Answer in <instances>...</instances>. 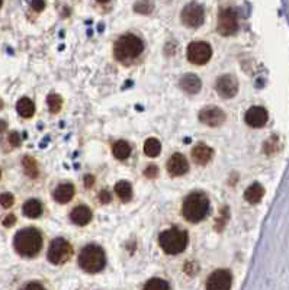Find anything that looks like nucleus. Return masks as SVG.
<instances>
[{
  "mask_svg": "<svg viewBox=\"0 0 289 290\" xmlns=\"http://www.w3.org/2000/svg\"><path fill=\"white\" fill-rule=\"evenodd\" d=\"M14 203H15V198L12 193H3V195L0 196V205H2L5 209L11 208Z\"/></svg>",
  "mask_w": 289,
  "mask_h": 290,
  "instance_id": "29",
  "label": "nucleus"
},
{
  "mask_svg": "<svg viewBox=\"0 0 289 290\" xmlns=\"http://www.w3.org/2000/svg\"><path fill=\"white\" fill-rule=\"evenodd\" d=\"M9 141L14 147H19L21 145V138H19V133L18 132H12L11 136H9Z\"/></svg>",
  "mask_w": 289,
  "mask_h": 290,
  "instance_id": "33",
  "label": "nucleus"
},
{
  "mask_svg": "<svg viewBox=\"0 0 289 290\" xmlns=\"http://www.w3.org/2000/svg\"><path fill=\"white\" fill-rule=\"evenodd\" d=\"M143 290H169V283L163 278H151Z\"/></svg>",
  "mask_w": 289,
  "mask_h": 290,
  "instance_id": "26",
  "label": "nucleus"
},
{
  "mask_svg": "<svg viewBox=\"0 0 289 290\" xmlns=\"http://www.w3.org/2000/svg\"><path fill=\"white\" fill-rule=\"evenodd\" d=\"M16 109H18V113L22 116V118H31L34 113H35V106H34V102L28 97H22L18 105H16Z\"/></svg>",
  "mask_w": 289,
  "mask_h": 290,
  "instance_id": "21",
  "label": "nucleus"
},
{
  "mask_svg": "<svg viewBox=\"0 0 289 290\" xmlns=\"http://www.w3.org/2000/svg\"><path fill=\"white\" fill-rule=\"evenodd\" d=\"M160 150H161V145H160V141L156 139V138H148V139L145 141V156H148V157H151V159H153V157H157L158 154H160Z\"/></svg>",
  "mask_w": 289,
  "mask_h": 290,
  "instance_id": "24",
  "label": "nucleus"
},
{
  "mask_svg": "<svg viewBox=\"0 0 289 290\" xmlns=\"http://www.w3.org/2000/svg\"><path fill=\"white\" fill-rule=\"evenodd\" d=\"M73 248L64 238H55L48 248V260L53 264H64L70 260Z\"/></svg>",
  "mask_w": 289,
  "mask_h": 290,
  "instance_id": "6",
  "label": "nucleus"
},
{
  "mask_svg": "<svg viewBox=\"0 0 289 290\" xmlns=\"http://www.w3.org/2000/svg\"><path fill=\"white\" fill-rule=\"evenodd\" d=\"M217 92L221 97L225 99H231L234 97L238 92V81L234 76L231 74H225L221 76L220 79L217 80V86H215Z\"/></svg>",
  "mask_w": 289,
  "mask_h": 290,
  "instance_id": "11",
  "label": "nucleus"
},
{
  "mask_svg": "<svg viewBox=\"0 0 289 290\" xmlns=\"http://www.w3.org/2000/svg\"><path fill=\"white\" fill-rule=\"evenodd\" d=\"M115 192L122 202H128L132 198V186L128 182H118L115 186Z\"/></svg>",
  "mask_w": 289,
  "mask_h": 290,
  "instance_id": "22",
  "label": "nucleus"
},
{
  "mask_svg": "<svg viewBox=\"0 0 289 290\" xmlns=\"http://www.w3.org/2000/svg\"><path fill=\"white\" fill-rule=\"evenodd\" d=\"M144 50V44L135 35H124L121 37L114 47V54L117 57V60L122 61V63H128L135 60L137 57H140Z\"/></svg>",
  "mask_w": 289,
  "mask_h": 290,
  "instance_id": "3",
  "label": "nucleus"
},
{
  "mask_svg": "<svg viewBox=\"0 0 289 290\" xmlns=\"http://www.w3.org/2000/svg\"><path fill=\"white\" fill-rule=\"evenodd\" d=\"M201 86H202V83L195 74H184L180 79V87L187 94H197L201 90Z\"/></svg>",
  "mask_w": 289,
  "mask_h": 290,
  "instance_id": "17",
  "label": "nucleus"
},
{
  "mask_svg": "<svg viewBox=\"0 0 289 290\" xmlns=\"http://www.w3.org/2000/svg\"><path fill=\"white\" fill-rule=\"evenodd\" d=\"M158 174V169L156 164H150V166H147V169L144 170V176L145 177H148V179H154V177H157Z\"/></svg>",
  "mask_w": 289,
  "mask_h": 290,
  "instance_id": "30",
  "label": "nucleus"
},
{
  "mask_svg": "<svg viewBox=\"0 0 289 290\" xmlns=\"http://www.w3.org/2000/svg\"><path fill=\"white\" fill-rule=\"evenodd\" d=\"M70 218H71V221H73L76 225L83 226V225L89 224V221L92 219V211H90L87 206L80 205V206L73 209L71 215H70Z\"/></svg>",
  "mask_w": 289,
  "mask_h": 290,
  "instance_id": "16",
  "label": "nucleus"
},
{
  "mask_svg": "<svg viewBox=\"0 0 289 290\" xmlns=\"http://www.w3.org/2000/svg\"><path fill=\"white\" fill-rule=\"evenodd\" d=\"M160 247L163 248L164 252L176 255L183 252L186 245H187V234L184 231H180L177 228H171L164 232L160 234L158 237Z\"/></svg>",
  "mask_w": 289,
  "mask_h": 290,
  "instance_id": "4",
  "label": "nucleus"
},
{
  "mask_svg": "<svg viewBox=\"0 0 289 290\" xmlns=\"http://www.w3.org/2000/svg\"><path fill=\"white\" fill-rule=\"evenodd\" d=\"M0 176H2V172H0Z\"/></svg>",
  "mask_w": 289,
  "mask_h": 290,
  "instance_id": "41",
  "label": "nucleus"
},
{
  "mask_svg": "<svg viewBox=\"0 0 289 290\" xmlns=\"http://www.w3.org/2000/svg\"><path fill=\"white\" fill-rule=\"evenodd\" d=\"M2 3H3V0H0V6H2Z\"/></svg>",
  "mask_w": 289,
  "mask_h": 290,
  "instance_id": "40",
  "label": "nucleus"
},
{
  "mask_svg": "<svg viewBox=\"0 0 289 290\" xmlns=\"http://www.w3.org/2000/svg\"><path fill=\"white\" fill-rule=\"evenodd\" d=\"M134 11L138 12V14H150V12L153 11V5L143 0V2H140V3H137V5L134 6Z\"/></svg>",
  "mask_w": 289,
  "mask_h": 290,
  "instance_id": "28",
  "label": "nucleus"
},
{
  "mask_svg": "<svg viewBox=\"0 0 289 290\" xmlns=\"http://www.w3.org/2000/svg\"><path fill=\"white\" fill-rule=\"evenodd\" d=\"M98 2H99V3H108L109 0H98Z\"/></svg>",
  "mask_w": 289,
  "mask_h": 290,
  "instance_id": "39",
  "label": "nucleus"
},
{
  "mask_svg": "<svg viewBox=\"0 0 289 290\" xmlns=\"http://www.w3.org/2000/svg\"><path fill=\"white\" fill-rule=\"evenodd\" d=\"M212 154H214V151H212V148H210L208 145H197V147L192 150V159H194V161H195L197 164H201V166L210 163L211 159H212Z\"/></svg>",
  "mask_w": 289,
  "mask_h": 290,
  "instance_id": "15",
  "label": "nucleus"
},
{
  "mask_svg": "<svg viewBox=\"0 0 289 290\" xmlns=\"http://www.w3.org/2000/svg\"><path fill=\"white\" fill-rule=\"evenodd\" d=\"M22 290H45V287H44L42 284H40V283L32 281V283H28V284H25Z\"/></svg>",
  "mask_w": 289,
  "mask_h": 290,
  "instance_id": "32",
  "label": "nucleus"
},
{
  "mask_svg": "<svg viewBox=\"0 0 289 290\" xmlns=\"http://www.w3.org/2000/svg\"><path fill=\"white\" fill-rule=\"evenodd\" d=\"M14 245L22 257H35L42 247V235L35 228H25L16 234Z\"/></svg>",
  "mask_w": 289,
  "mask_h": 290,
  "instance_id": "1",
  "label": "nucleus"
},
{
  "mask_svg": "<svg viewBox=\"0 0 289 290\" xmlns=\"http://www.w3.org/2000/svg\"><path fill=\"white\" fill-rule=\"evenodd\" d=\"M231 274L227 270L214 271L207 280V290H230L231 289Z\"/></svg>",
  "mask_w": 289,
  "mask_h": 290,
  "instance_id": "10",
  "label": "nucleus"
},
{
  "mask_svg": "<svg viewBox=\"0 0 289 290\" xmlns=\"http://www.w3.org/2000/svg\"><path fill=\"white\" fill-rule=\"evenodd\" d=\"M208 209H210L208 198L204 193L197 192L184 199L182 212L189 222L197 224V222H201L202 219H205V216L208 215Z\"/></svg>",
  "mask_w": 289,
  "mask_h": 290,
  "instance_id": "2",
  "label": "nucleus"
},
{
  "mask_svg": "<svg viewBox=\"0 0 289 290\" xmlns=\"http://www.w3.org/2000/svg\"><path fill=\"white\" fill-rule=\"evenodd\" d=\"M105 264V252L98 245H87L80 252L79 265L87 273H99Z\"/></svg>",
  "mask_w": 289,
  "mask_h": 290,
  "instance_id": "5",
  "label": "nucleus"
},
{
  "mask_svg": "<svg viewBox=\"0 0 289 290\" xmlns=\"http://www.w3.org/2000/svg\"><path fill=\"white\" fill-rule=\"evenodd\" d=\"M187 170H189L187 161H186V159L182 154H174L167 161V172L170 173L171 176H174V177L183 176L184 173H187Z\"/></svg>",
  "mask_w": 289,
  "mask_h": 290,
  "instance_id": "14",
  "label": "nucleus"
},
{
  "mask_svg": "<svg viewBox=\"0 0 289 290\" xmlns=\"http://www.w3.org/2000/svg\"><path fill=\"white\" fill-rule=\"evenodd\" d=\"M131 154V147L125 141H118L114 144V156L118 160H125Z\"/></svg>",
  "mask_w": 289,
  "mask_h": 290,
  "instance_id": "23",
  "label": "nucleus"
},
{
  "mask_svg": "<svg viewBox=\"0 0 289 290\" xmlns=\"http://www.w3.org/2000/svg\"><path fill=\"white\" fill-rule=\"evenodd\" d=\"M263 195H264V189H263L262 185H259V183H254V185L249 186V189L246 190V193H244V198L246 200L249 202V203H259L260 200H262Z\"/></svg>",
  "mask_w": 289,
  "mask_h": 290,
  "instance_id": "19",
  "label": "nucleus"
},
{
  "mask_svg": "<svg viewBox=\"0 0 289 290\" xmlns=\"http://www.w3.org/2000/svg\"><path fill=\"white\" fill-rule=\"evenodd\" d=\"M269 119L267 110L262 106H253L246 112V122L251 128H262Z\"/></svg>",
  "mask_w": 289,
  "mask_h": 290,
  "instance_id": "13",
  "label": "nucleus"
},
{
  "mask_svg": "<svg viewBox=\"0 0 289 290\" xmlns=\"http://www.w3.org/2000/svg\"><path fill=\"white\" fill-rule=\"evenodd\" d=\"M276 142H277V139L276 138H272V139H269V141H266V144H264V151L267 153V154H273L276 151Z\"/></svg>",
  "mask_w": 289,
  "mask_h": 290,
  "instance_id": "31",
  "label": "nucleus"
},
{
  "mask_svg": "<svg viewBox=\"0 0 289 290\" xmlns=\"http://www.w3.org/2000/svg\"><path fill=\"white\" fill-rule=\"evenodd\" d=\"M44 6H45V2H44V0H32V8H34L37 12L42 11Z\"/></svg>",
  "mask_w": 289,
  "mask_h": 290,
  "instance_id": "35",
  "label": "nucleus"
},
{
  "mask_svg": "<svg viewBox=\"0 0 289 290\" xmlns=\"http://www.w3.org/2000/svg\"><path fill=\"white\" fill-rule=\"evenodd\" d=\"M93 185V177L92 176H86V186Z\"/></svg>",
  "mask_w": 289,
  "mask_h": 290,
  "instance_id": "37",
  "label": "nucleus"
},
{
  "mask_svg": "<svg viewBox=\"0 0 289 290\" xmlns=\"http://www.w3.org/2000/svg\"><path fill=\"white\" fill-rule=\"evenodd\" d=\"M24 169L29 177H37L38 176V167H37V163L35 160L31 159V157H25L24 159Z\"/></svg>",
  "mask_w": 289,
  "mask_h": 290,
  "instance_id": "27",
  "label": "nucleus"
},
{
  "mask_svg": "<svg viewBox=\"0 0 289 290\" xmlns=\"http://www.w3.org/2000/svg\"><path fill=\"white\" fill-rule=\"evenodd\" d=\"M73 196H74V187L68 183L57 186V189L54 190V199L58 203H67L73 199Z\"/></svg>",
  "mask_w": 289,
  "mask_h": 290,
  "instance_id": "18",
  "label": "nucleus"
},
{
  "mask_svg": "<svg viewBox=\"0 0 289 290\" xmlns=\"http://www.w3.org/2000/svg\"><path fill=\"white\" fill-rule=\"evenodd\" d=\"M205 12L204 8L198 3H189L182 11V22L187 28H199L204 24Z\"/></svg>",
  "mask_w": 289,
  "mask_h": 290,
  "instance_id": "8",
  "label": "nucleus"
},
{
  "mask_svg": "<svg viewBox=\"0 0 289 290\" xmlns=\"http://www.w3.org/2000/svg\"><path fill=\"white\" fill-rule=\"evenodd\" d=\"M47 103H48V107L53 113H58L63 107V99L61 96L55 94V93H51L48 97H47Z\"/></svg>",
  "mask_w": 289,
  "mask_h": 290,
  "instance_id": "25",
  "label": "nucleus"
},
{
  "mask_svg": "<svg viewBox=\"0 0 289 290\" xmlns=\"http://www.w3.org/2000/svg\"><path fill=\"white\" fill-rule=\"evenodd\" d=\"M212 57V50H211L210 44L198 41V42H192L187 47V60L192 64L197 66H204L207 64Z\"/></svg>",
  "mask_w": 289,
  "mask_h": 290,
  "instance_id": "7",
  "label": "nucleus"
},
{
  "mask_svg": "<svg viewBox=\"0 0 289 290\" xmlns=\"http://www.w3.org/2000/svg\"><path fill=\"white\" fill-rule=\"evenodd\" d=\"M238 29L237 15L233 9H223L218 16V32L224 37L234 35Z\"/></svg>",
  "mask_w": 289,
  "mask_h": 290,
  "instance_id": "9",
  "label": "nucleus"
},
{
  "mask_svg": "<svg viewBox=\"0 0 289 290\" xmlns=\"http://www.w3.org/2000/svg\"><path fill=\"white\" fill-rule=\"evenodd\" d=\"M6 129V123L3 120H0V132H3Z\"/></svg>",
  "mask_w": 289,
  "mask_h": 290,
  "instance_id": "38",
  "label": "nucleus"
},
{
  "mask_svg": "<svg viewBox=\"0 0 289 290\" xmlns=\"http://www.w3.org/2000/svg\"><path fill=\"white\" fill-rule=\"evenodd\" d=\"M15 222H16V218H15V215H8V216L3 219V225H5V226H8V228H9V226H12Z\"/></svg>",
  "mask_w": 289,
  "mask_h": 290,
  "instance_id": "36",
  "label": "nucleus"
},
{
  "mask_svg": "<svg viewBox=\"0 0 289 290\" xmlns=\"http://www.w3.org/2000/svg\"><path fill=\"white\" fill-rule=\"evenodd\" d=\"M199 119L202 123H205L208 126H220L225 122V113L220 107L208 106L199 112Z\"/></svg>",
  "mask_w": 289,
  "mask_h": 290,
  "instance_id": "12",
  "label": "nucleus"
},
{
  "mask_svg": "<svg viewBox=\"0 0 289 290\" xmlns=\"http://www.w3.org/2000/svg\"><path fill=\"white\" fill-rule=\"evenodd\" d=\"M99 200H101L102 203H109V200H111V193H109L108 190H102V192L99 193Z\"/></svg>",
  "mask_w": 289,
  "mask_h": 290,
  "instance_id": "34",
  "label": "nucleus"
},
{
  "mask_svg": "<svg viewBox=\"0 0 289 290\" xmlns=\"http://www.w3.org/2000/svg\"><path fill=\"white\" fill-rule=\"evenodd\" d=\"M41 213H42V205H41L40 200L31 199L24 205V215L28 218H31V219L40 218Z\"/></svg>",
  "mask_w": 289,
  "mask_h": 290,
  "instance_id": "20",
  "label": "nucleus"
}]
</instances>
